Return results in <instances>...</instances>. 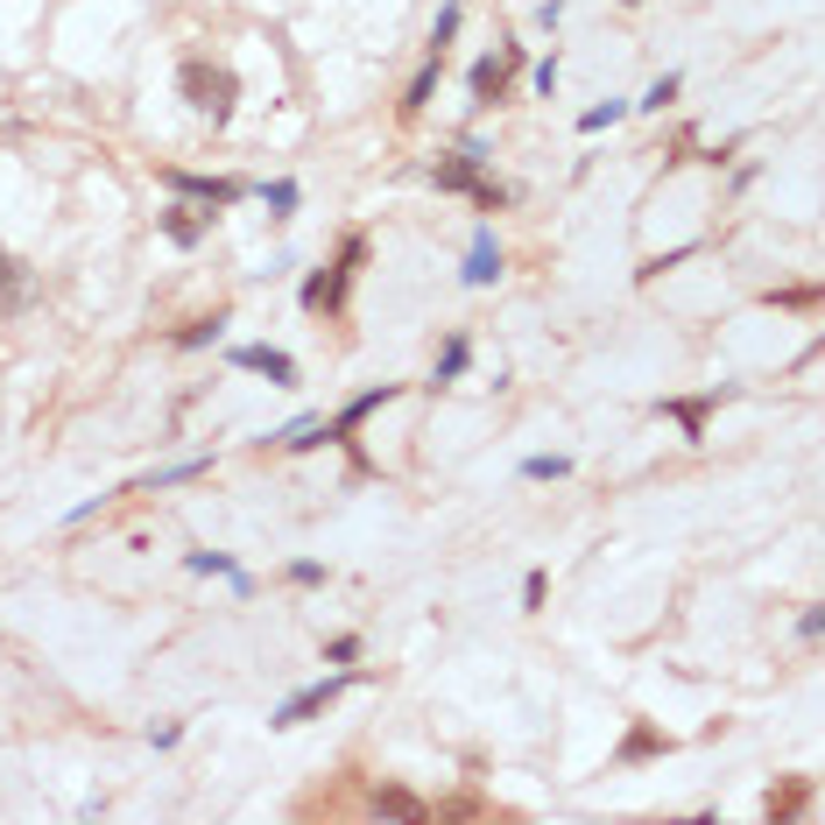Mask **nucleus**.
Instances as JSON below:
<instances>
[{
	"label": "nucleus",
	"instance_id": "obj_1",
	"mask_svg": "<svg viewBox=\"0 0 825 825\" xmlns=\"http://www.w3.org/2000/svg\"><path fill=\"white\" fill-rule=\"evenodd\" d=\"M177 85H184V99H191V107H198L205 120H213V128H227V120H233L240 78H233L227 64H213V57H191V64L177 71Z\"/></svg>",
	"mask_w": 825,
	"mask_h": 825
},
{
	"label": "nucleus",
	"instance_id": "obj_2",
	"mask_svg": "<svg viewBox=\"0 0 825 825\" xmlns=\"http://www.w3.org/2000/svg\"><path fill=\"white\" fill-rule=\"evenodd\" d=\"M360 254H367V240H347L339 268H325V276H311V282H304V311H339V296H347V276L360 268Z\"/></svg>",
	"mask_w": 825,
	"mask_h": 825
},
{
	"label": "nucleus",
	"instance_id": "obj_3",
	"mask_svg": "<svg viewBox=\"0 0 825 825\" xmlns=\"http://www.w3.org/2000/svg\"><path fill=\"white\" fill-rule=\"evenodd\" d=\"M515 57H522V50L508 43L501 57H480V64L466 71V85H473V107H494V99L508 93V71H515Z\"/></svg>",
	"mask_w": 825,
	"mask_h": 825
},
{
	"label": "nucleus",
	"instance_id": "obj_4",
	"mask_svg": "<svg viewBox=\"0 0 825 825\" xmlns=\"http://www.w3.org/2000/svg\"><path fill=\"white\" fill-rule=\"evenodd\" d=\"M170 191H184V198H198V205H240L247 198L240 177H191V170H170Z\"/></svg>",
	"mask_w": 825,
	"mask_h": 825
},
{
	"label": "nucleus",
	"instance_id": "obj_5",
	"mask_svg": "<svg viewBox=\"0 0 825 825\" xmlns=\"http://www.w3.org/2000/svg\"><path fill=\"white\" fill-rule=\"evenodd\" d=\"M480 162H487V148H480V142H466L459 156H445V162H438V191H473V198H480V191H487Z\"/></svg>",
	"mask_w": 825,
	"mask_h": 825
},
{
	"label": "nucleus",
	"instance_id": "obj_6",
	"mask_svg": "<svg viewBox=\"0 0 825 825\" xmlns=\"http://www.w3.org/2000/svg\"><path fill=\"white\" fill-rule=\"evenodd\" d=\"M347 692V678H325V684H304L296 699H282V713H276V727H296V719H311V713H325L332 699Z\"/></svg>",
	"mask_w": 825,
	"mask_h": 825
},
{
	"label": "nucleus",
	"instance_id": "obj_7",
	"mask_svg": "<svg viewBox=\"0 0 825 825\" xmlns=\"http://www.w3.org/2000/svg\"><path fill=\"white\" fill-rule=\"evenodd\" d=\"M233 367L268 374L276 388H290V381H296V360H290V353H276V347H233Z\"/></svg>",
	"mask_w": 825,
	"mask_h": 825
},
{
	"label": "nucleus",
	"instance_id": "obj_8",
	"mask_svg": "<svg viewBox=\"0 0 825 825\" xmlns=\"http://www.w3.org/2000/svg\"><path fill=\"white\" fill-rule=\"evenodd\" d=\"M501 276V247H494V233H473V254H466V282L480 290V282Z\"/></svg>",
	"mask_w": 825,
	"mask_h": 825
},
{
	"label": "nucleus",
	"instance_id": "obj_9",
	"mask_svg": "<svg viewBox=\"0 0 825 825\" xmlns=\"http://www.w3.org/2000/svg\"><path fill=\"white\" fill-rule=\"evenodd\" d=\"M22 304H28V276H22V262L0 247V311H22Z\"/></svg>",
	"mask_w": 825,
	"mask_h": 825
},
{
	"label": "nucleus",
	"instance_id": "obj_10",
	"mask_svg": "<svg viewBox=\"0 0 825 825\" xmlns=\"http://www.w3.org/2000/svg\"><path fill=\"white\" fill-rule=\"evenodd\" d=\"M162 233H170L177 247H198V240H205V219H191L184 205H177V213H162Z\"/></svg>",
	"mask_w": 825,
	"mask_h": 825
},
{
	"label": "nucleus",
	"instance_id": "obj_11",
	"mask_svg": "<svg viewBox=\"0 0 825 825\" xmlns=\"http://www.w3.org/2000/svg\"><path fill=\"white\" fill-rule=\"evenodd\" d=\"M374 812H388V818H430L410 790H374Z\"/></svg>",
	"mask_w": 825,
	"mask_h": 825
},
{
	"label": "nucleus",
	"instance_id": "obj_12",
	"mask_svg": "<svg viewBox=\"0 0 825 825\" xmlns=\"http://www.w3.org/2000/svg\"><path fill=\"white\" fill-rule=\"evenodd\" d=\"M430 93H438V50H430V64H424V71H416V85H410V99H402V107H410V113H416V107H424V99H430Z\"/></svg>",
	"mask_w": 825,
	"mask_h": 825
},
{
	"label": "nucleus",
	"instance_id": "obj_13",
	"mask_svg": "<svg viewBox=\"0 0 825 825\" xmlns=\"http://www.w3.org/2000/svg\"><path fill=\"white\" fill-rule=\"evenodd\" d=\"M466 374V339H452V347L438 353V381H459Z\"/></svg>",
	"mask_w": 825,
	"mask_h": 825
},
{
	"label": "nucleus",
	"instance_id": "obj_14",
	"mask_svg": "<svg viewBox=\"0 0 825 825\" xmlns=\"http://www.w3.org/2000/svg\"><path fill=\"white\" fill-rule=\"evenodd\" d=\"M565 473H572V466H565L558 452H550V459H522V480H565Z\"/></svg>",
	"mask_w": 825,
	"mask_h": 825
},
{
	"label": "nucleus",
	"instance_id": "obj_15",
	"mask_svg": "<svg viewBox=\"0 0 825 825\" xmlns=\"http://www.w3.org/2000/svg\"><path fill=\"white\" fill-rule=\"evenodd\" d=\"M219 325H227V311H213V318H198V325L184 332V347H213V339H219Z\"/></svg>",
	"mask_w": 825,
	"mask_h": 825
},
{
	"label": "nucleus",
	"instance_id": "obj_16",
	"mask_svg": "<svg viewBox=\"0 0 825 825\" xmlns=\"http://www.w3.org/2000/svg\"><path fill=\"white\" fill-rule=\"evenodd\" d=\"M670 99H678V78H656V85H650V93H642V107H650V113H664V107H670Z\"/></svg>",
	"mask_w": 825,
	"mask_h": 825
},
{
	"label": "nucleus",
	"instance_id": "obj_17",
	"mask_svg": "<svg viewBox=\"0 0 825 825\" xmlns=\"http://www.w3.org/2000/svg\"><path fill=\"white\" fill-rule=\"evenodd\" d=\"M290 205H296V184H268V213L282 219V213H290Z\"/></svg>",
	"mask_w": 825,
	"mask_h": 825
},
{
	"label": "nucleus",
	"instance_id": "obj_18",
	"mask_svg": "<svg viewBox=\"0 0 825 825\" xmlns=\"http://www.w3.org/2000/svg\"><path fill=\"white\" fill-rule=\"evenodd\" d=\"M607 120H621V107H614V99H607V107H593L586 120H579V128H586V134H599V128H607Z\"/></svg>",
	"mask_w": 825,
	"mask_h": 825
},
{
	"label": "nucleus",
	"instance_id": "obj_19",
	"mask_svg": "<svg viewBox=\"0 0 825 825\" xmlns=\"http://www.w3.org/2000/svg\"><path fill=\"white\" fill-rule=\"evenodd\" d=\"M325 656H332V664H353V656H360V635H339V642H332Z\"/></svg>",
	"mask_w": 825,
	"mask_h": 825
}]
</instances>
